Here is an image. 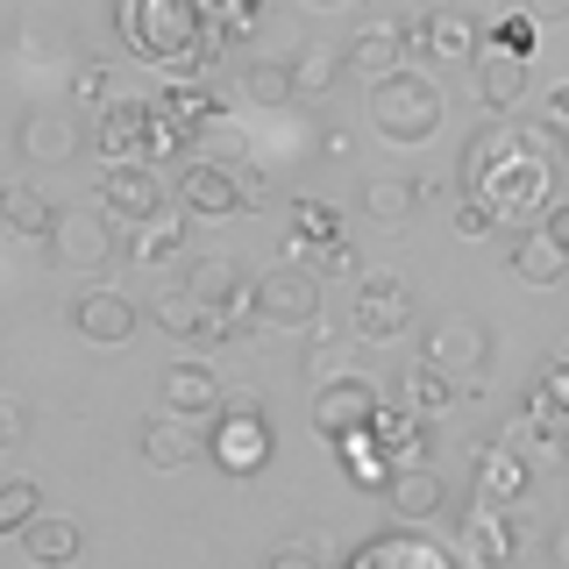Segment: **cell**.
<instances>
[{"label": "cell", "mask_w": 569, "mask_h": 569, "mask_svg": "<svg viewBox=\"0 0 569 569\" xmlns=\"http://www.w3.org/2000/svg\"><path fill=\"white\" fill-rule=\"evenodd\" d=\"M299 8H349V0H299Z\"/></svg>", "instance_id": "46"}, {"label": "cell", "mask_w": 569, "mask_h": 569, "mask_svg": "<svg viewBox=\"0 0 569 569\" xmlns=\"http://www.w3.org/2000/svg\"><path fill=\"white\" fill-rule=\"evenodd\" d=\"M541 114L556 121V136L569 142V86H548V100H541Z\"/></svg>", "instance_id": "41"}, {"label": "cell", "mask_w": 569, "mask_h": 569, "mask_svg": "<svg viewBox=\"0 0 569 569\" xmlns=\"http://www.w3.org/2000/svg\"><path fill=\"white\" fill-rule=\"evenodd\" d=\"M541 221H548V228H556V242L569 249V200H556V207H548V213H541Z\"/></svg>", "instance_id": "44"}, {"label": "cell", "mask_w": 569, "mask_h": 569, "mask_svg": "<svg viewBox=\"0 0 569 569\" xmlns=\"http://www.w3.org/2000/svg\"><path fill=\"white\" fill-rule=\"evenodd\" d=\"M0 213H8V228L22 242H50V228H58V207H50L36 186H8L0 192Z\"/></svg>", "instance_id": "29"}, {"label": "cell", "mask_w": 569, "mask_h": 569, "mask_svg": "<svg viewBox=\"0 0 569 569\" xmlns=\"http://www.w3.org/2000/svg\"><path fill=\"white\" fill-rule=\"evenodd\" d=\"M142 462H150V470H186L192 462V441H186V427H178V413L142 420Z\"/></svg>", "instance_id": "30"}, {"label": "cell", "mask_w": 569, "mask_h": 569, "mask_svg": "<svg viewBox=\"0 0 569 569\" xmlns=\"http://www.w3.org/2000/svg\"><path fill=\"white\" fill-rule=\"evenodd\" d=\"M342 242V213L320 200H292V249H328Z\"/></svg>", "instance_id": "32"}, {"label": "cell", "mask_w": 569, "mask_h": 569, "mask_svg": "<svg viewBox=\"0 0 569 569\" xmlns=\"http://www.w3.org/2000/svg\"><path fill=\"white\" fill-rule=\"evenodd\" d=\"M14 142H22V157L36 171H50V164H71L93 136H86V121L71 107H36V114H22V136Z\"/></svg>", "instance_id": "15"}, {"label": "cell", "mask_w": 569, "mask_h": 569, "mask_svg": "<svg viewBox=\"0 0 569 569\" xmlns=\"http://www.w3.org/2000/svg\"><path fill=\"white\" fill-rule=\"evenodd\" d=\"M413 328V292H406L399 271H363L356 284V307H349V335L356 342H399Z\"/></svg>", "instance_id": "9"}, {"label": "cell", "mask_w": 569, "mask_h": 569, "mask_svg": "<svg viewBox=\"0 0 569 569\" xmlns=\"http://www.w3.org/2000/svg\"><path fill=\"white\" fill-rule=\"evenodd\" d=\"M441 114H449V100H441V86L427 79V71L399 64V71H385V79H370V129H378L391 150H420V142H435Z\"/></svg>", "instance_id": "3"}, {"label": "cell", "mask_w": 569, "mask_h": 569, "mask_svg": "<svg viewBox=\"0 0 569 569\" xmlns=\"http://www.w3.org/2000/svg\"><path fill=\"white\" fill-rule=\"evenodd\" d=\"M533 36H541V22H533L527 8H512V14H498V22L485 29V43H491V50H520V58H533Z\"/></svg>", "instance_id": "35"}, {"label": "cell", "mask_w": 569, "mask_h": 569, "mask_svg": "<svg viewBox=\"0 0 569 569\" xmlns=\"http://www.w3.org/2000/svg\"><path fill=\"white\" fill-rule=\"evenodd\" d=\"M186 284H192V292H200L221 320L249 299V278H242V263H236V257H200V263L186 271Z\"/></svg>", "instance_id": "24"}, {"label": "cell", "mask_w": 569, "mask_h": 569, "mask_svg": "<svg viewBox=\"0 0 569 569\" xmlns=\"http://www.w3.org/2000/svg\"><path fill=\"white\" fill-rule=\"evenodd\" d=\"M36 512H43V491H36L29 477H8V485H0V533H22Z\"/></svg>", "instance_id": "34"}, {"label": "cell", "mask_w": 569, "mask_h": 569, "mask_svg": "<svg viewBox=\"0 0 569 569\" xmlns=\"http://www.w3.org/2000/svg\"><path fill=\"white\" fill-rule=\"evenodd\" d=\"M114 29L136 58L164 64V71H192L207 50V14L200 0H121L114 8Z\"/></svg>", "instance_id": "2"}, {"label": "cell", "mask_w": 569, "mask_h": 569, "mask_svg": "<svg viewBox=\"0 0 569 569\" xmlns=\"http://www.w3.org/2000/svg\"><path fill=\"white\" fill-rule=\"evenodd\" d=\"M378 413H385V399H378V385L370 378H335V385H320L313 391V427L328 441H342V435H363V427H378Z\"/></svg>", "instance_id": "13"}, {"label": "cell", "mask_w": 569, "mask_h": 569, "mask_svg": "<svg viewBox=\"0 0 569 569\" xmlns=\"http://www.w3.org/2000/svg\"><path fill=\"white\" fill-rule=\"evenodd\" d=\"M485 29L462 8H413L406 14V58H477Z\"/></svg>", "instance_id": "12"}, {"label": "cell", "mask_w": 569, "mask_h": 569, "mask_svg": "<svg viewBox=\"0 0 569 569\" xmlns=\"http://www.w3.org/2000/svg\"><path fill=\"white\" fill-rule=\"evenodd\" d=\"M512 278L520 284H533V292H548V284H562L569 278V249L556 242V228H527L520 242H512Z\"/></svg>", "instance_id": "21"}, {"label": "cell", "mask_w": 569, "mask_h": 569, "mask_svg": "<svg viewBox=\"0 0 569 569\" xmlns=\"http://www.w3.org/2000/svg\"><path fill=\"white\" fill-rule=\"evenodd\" d=\"M71 93H79V100H93V107H107V71H100V64H86L79 79H71Z\"/></svg>", "instance_id": "40"}, {"label": "cell", "mask_w": 569, "mask_h": 569, "mask_svg": "<svg viewBox=\"0 0 569 569\" xmlns=\"http://www.w3.org/2000/svg\"><path fill=\"white\" fill-rule=\"evenodd\" d=\"M22 435H29V406L22 399H0V449H22Z\"/></svg>", "instance_id": "39"}, {"label": "cell", "mask_w": 569, "mask_h": 569, "mask_svg": "<svg viewBox=\"0 0 569 569\" xmlns=\"http://www.w3.org/2000/svg\"><path fill=\"white\" fill-rule=\"evenodd\" d=\"M527 485H533V462L520 456V441H512V449H485V456H477V491H485V506L527 498Z\"/></svg>", "instance_id": "23"}, {"label": "cell", "mask_w": 569, "mask_h": 569, "mask_svg": "<svg viewBox=\"0 0 569 569\" xmlns=\"http://www.w3.org/2000/svg\"><path fill=\"white\" fill-rule=\"evenodd\" d=\"M136 257L142 263H164V257H178V249H186V228H178V221H150V228H136Z\"/></svg>", "instance_id": "36"}, {"label": "cell", "mask_w": 569, "mask_h": 569, "mask_svg": "<svg viewBox=\"0 0 569 569\" xmlns=\"http://www.w3.org/2000/svg\"><path fill=\"white\" fill-rule=\"evenodd\" d=\"M207 456H213L221 477H257L263 462H271V420H263L257 391H228V406L213 413Z\"/></svg>", "instance_id": "5"}, {"label": "cell", "mask_w": 569, "mask_h": 569, "mask_svg": "<svg viewBox=\"0 0 569 569\" xmlns=\"http://www.w3.org/2000/svg\"><path fill=\"white\" fill-rule=\"evenodd\" d=\"M299 562H335L328 541H278L271 548V569H299Z\"/></svg>", "instance_id": "38"}, {"label": "cell", "mask_w": 569, "mask_h": 569, "mask_svg": "<svg viewBox=\"0 0 569 569\" xmlns=\"http://www.w3.org/2000/svg\"><path fill=\"white\" fill-rule=\"evenodd\" d=\"M157 399H164V413H178V420H213L228 406V391L200 356H186V363H171L164 378H157Z\"/></svg>", "instance_id": "16"}, {"label": "cell", "mask_w": 569, "mask_h": 569, "mask_svg": "<svg viewBox=\"0 0 569 569\" xmlns=\"http://www.w3.org/2000/svg\"><path fill=\"white\" fill-rule=\"evenodd\" d=\"M548 556H556V562H562V569H569V527H562V533H556V541H548Z\"/></svg>", "instance_id": "45"}, {"label": "cell", "mask_w": 569, "mask_h": 569, "mask_svg": "<svg viewBox=\"0 0 569 569\" xmlns=\"http://www.w3.org/2000/svg\"><path fill=\"white\" fill-rule=\"evenodd\" d=\"M249 313L257 328H313L320 320V271L313 263H271L257 284H249Z\"/></svg>", "instance_id": "6"}, {"label": "cell", "mask_w": 569, "mask_h": 569, "mask_svg": "<svg viewBox=\"0 0 569 569\" xmlns=\"http://www.w3.org/2000/svg\"><path fill=\"white\" fill-rule=\"evenodd\" d=\"M178 200H186L192 221H228V213L249 207V171H228L221 157H192L186 178H178Z\"/></svg>", "instance_id": "10"}, {"label": "cell", "mask_w": 569, "mask_h": 569, "mask_svg": "<svg viewBox=\"0 0 569 569\" xmlns=\"http://www.w3.org/2000/svg\"><path fill=\"white\" fill-rule=\"evenodd\" d=\"M136 307L114 292V284H86L79 299H71V335L79 342H93V349H129L136 342Z\"/></svg>", "instance_id": "14"}, {"label": "cell", "mask_w": 569, "mask_h": 569, "mask_svg": "<svg viewBox=\"0 0 569 569\" xmlns=\"http://www.w3.org/2000/svg\"><path fill=\"white\" fill-rule=\"evenodd\" d=\"M420 356H427L435 370H449V378L470 391V385L491 370V328H485L477 313H435V320H427Z\"/></svg>", "instance_id": "7"}, {"label": "cell", "mask_w": 569, "mask_h": 569, "mask_svg": "<svg viewBox=\"0 0 569 569\" xmlns=\"http://www.w3.org/2000/svg\"><path fill=\"white\" fill-rule=\"evenodd\" d=\"M520 8H527L541 29H548V22H569V0H520Z\"/></svg>", "instance_id": "43"}, {"label": "cell", "mask_w": 569, "mask_h": 569, "mask_svg": "<svg viewBox=\"0 0 569 569\" xmlns=\"http://www.w3.org/2000/svg\"><path fill=\"white\" fill-rule=\"evenodd\" d=\"M349 71H363V79H385V71H399L406 58V22H385V14H363V22L349 29Z\"/></svg>", "instance_id": "17"}, {"label": "cell", "mask_w": 569, "mask_h": 569, "mask_svg": "<svg viewBox=\"0 0 569 569\" xmlns=\"http://www.w3.org/2000/svg\"><path fill=\"white\" fill-rule=\"evenodd\" d=\"M491 228H498V207H491V200H477V192H462V207H456V236L485 242Z\"/></svg>", "instance_id": "37"}, {"label": "cell", "mask_w": 569, "mask_h": 569, "mask_svg": "<svg viewBox=\"0 0 569 569\" xmlns=\"http://www.w3.org/2000/svg\"><path fill=\"white\" fill-rule=\"evenodd\" d=\"M356 349H363V342H342V335H328V342H313V349H307V363H299V370H307V385L320 391V385H335V378H349V363H356Z\"/></svg>", "instance_id": "33"}, {"label": "cell", "mask_w": 569, "mask_h": 569, "mask_svg": "<svg viewBox=\"0 0 569 569\" xmlns=\"http://www.w3.org/2000/svg\"><path fill=\"white\" fill-rule=\"evenodd\" d=\"M477 100L491 107V114H512V107L527 100V58L520 50H477Z\"/></svg>", "instance_id": "20"}, {"label": "cell", "mask_w": 569, "mask_h": 569, "mask_svg": "<svg viewBox=\"0 0 569 569\" xmlns=\"http://www.w3.org/2000/svg\"><path fill=\"white\" fill-rule=\"evenodd\" d=\"M385 498H391V520H399V527H420V520H435V512H441L449 485H441L427 462H406V470H391Z\"/></svg>", "instance_id": "19"}, {"label": "cell", "mask_w": 569, "mask_h": 569, "mask_svg": "<svg viewBox=\"0 0 569 569\" xmlns=\"http://www.w3.org/2000/svg\"><path fill=\"white\" fill-rule=\"evenodd\" d=\"M562 171H569V142L556 136V121H520L512 129L506 114L485 121L462 150V192L498 207V221H527V213H548L562 200Z\"/></svg>", "instance_id": "1"}, {"label": "cell", "mask_w": 569, "mask_h": 569, "mask_svg": "<svg viewBox=\"0 0 569 569\" xmlns=\"http://www.w3.org/2000/svg\"><path fill=\"white\" fill-rule=\"evenodd\" d=\"M242 100L249 107H284V100H299V79H292V58H257L242 71Z\"/></svg>", "instance_id": "31"}, {"label": "cell", "mask_w": 569, "mask_h": 569, "mask_svg": "<svg viewBox=\"0 0 569 569\" xmlns=\"http://www.w3.org/2000/svg\"><path fill=\"white\" fill-rule=\"evenodd\" d=\"M178 142H186V136L164 121V107H157V100H107L100 107L93 150L107 157V164H157L164 150H178Z\"/></svg>", "instance_id": "4"}, {"label": "cell", "mask_w": 569, "mask_h": 569, "mask_svg": "<svg viewBox=\"0 0 569 569\" xmlns=\"http://www.w3.org/2000/svg\"><path fill=\"white\" fill-rule=\"evenodd\" d=\"M427 413H413V406H399V413H378V441H385V456H391V470H406V462H427Z\"/></svg>", "instance_id": "28"}, {"label": "cell", "mask_w": 569, "mask_h": 569, "mask_svg": "<svg viewBox=\"0 0 569 569\" xmlns=\"http://www.w3.org/2000/svg\"><path fill=\"white\" fill-rule=\"evenodd\" d=\"M100 207L114 213L121 228H150V221H164L171 192H164V178H157L150 164H107V178H100Z\"/></svg>", "instance_id": "11"}, {"label": "cell", "mask_w": 569, "mask_h": 569, "mask_svg": "<svg viewBox=\"0 0 569 569\" xmlns=\"http://www.w3.org/2000/svg\"><path fill=\"white\" fill-rule=\"evenodd\" d=\"M342 71H349V50H342V43H328V36H307V43L292 50V79H299V100H328Z\"/></svg>", "instance_id": "22"}, {"label": "cell", "mask_w": 569, "mask_h": 569, "mask_svg": "<svg viewBox=\"0 0 569 569\" xmlns=\"http://www.w3.org/2000/svg\"><path fill=\"white\" fill-rule=\"evenodd\" d=\"M356 200H363V213H370L378 228H399L406 213L420 207V186H413L406 171H399V178H391V171H378V178H363V192H356Z\"/></svg>", "instance_id": "25"}, {"label": "cell", "mask_w": 569, "mask_h": 569, "mask_svg": "<svg viewBox=\"0 0 569 569\" xmlns=\"http://www.w3.org/2000/svg\"><path fill=\"white\" fill-rule=\"evenodd\" d=\"M356 562H363V569H378V562H427V569H441V562H456V548L420 541V533H378V541L356 548Z\"/></svg>", "instance_id": "27"}, {"label": "cell", "mask_w": 569, "mask_h": 569, "mask_svg": "<svg viewBox=\"0 0 569 569\" xmlns=\"http://www.w3.org/2000/svg\"><path fill=\"white\" fill-rule=\"evenodd\" d=\"M541 391H548V399H556L562 413H569V356H556V370H548V385H541Z\"/></svg>", "instance_id": "42"}, {"label": "cell", "mask_w": 569, "mask_h": 569, "mask_svg": "<svg viewBox=\"0 0 569 569\" xmlns=\"http://www.w3.org/2000/svg\"><path fill=\"white\" fill-rule=\"evenodd\" d=\"M14 541H22V556L36 569H71V562H79V548H86V533H79V520H64V512H36Z\"/></svg>", "instance_id": "18"}, {"label": "cell", "mask_w": 569, "mask_h": 569, "mask_svg": "<svg viewBox=\"0 0 569 569\" xmlns=\"http://www.w3.org/2000/svg\"><path fill=\"white\" fill-rule=\"evenodd\" d=\"M456 378H449V370H435V363H427V356H420V363L413 370H406V378H399V406H413V413H427V420H441V413H449V406H456Z\"/></svg>", "instance_id": "26"}, {"label": "cell", "mask_w": 569, "mask_h": 569, "mask_svg": "<svg viewBox=\"0 0 569 569\" xmlns=\"http://www.w3.org/2000/svg\"><path fill=\"white\" fill-rule=\"evenodd\" d=\"M114 228L121 221L107 207H64L58 228H50V263H64L79 278H100L114 263Z\"/></svg>", "instance_id": "8"}]
</instances>
